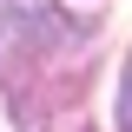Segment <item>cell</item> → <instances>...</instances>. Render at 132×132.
Here are the masks:
<instances>
[{
  "instance_id": "7a4b0ae2",
  "label": "cell",
  "mask_w": 132,
  "mask_h": 132,
  "mask_svg": "<svg viewBox=\"0 0 132 132\" xmlns=\"http://www.w3.org/2000/svg\"><path fill=\"white\" fill-rule=\"evenodd\" d=\"M7 20H13V7H7V0H0V40H7Z\"/></svg>"
},
{
  "instance_id": "6da1fadb",
  "label": "cell",
  "mask_w": 132,
  "mask_h": 132,
  "mask_svg": "<svg viewBox=\"0 0 132 132\" xmlns=\"http://www.w3.org/2000/svg\"><path fill=\"white\" fill-rule=\"evenodd\" d=\"M119 126L132 132V60H126V86H119Z\"/></svg>"
}]
</instances>
